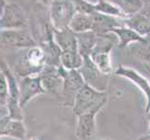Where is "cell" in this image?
I'll use <instances>...</instances> for the list:
<instances>
[{
	"mask_svg": "<svg viewBox=\"0 0 150 140\" xmlns=\"http://www.w3.org/2000/svg\"><path fill=\"white\" fill-rule=\"evenodd\" d=\"M45 63L44 51L39 45L25 49H17L13 62V72L19 78L40 75Z\"/></svg>",
	"mask_w": 150,
	"mask_h": 140,
	"instance_id": "6da1fadb",
	"label": "cell"
},
{
	"mask_svg": "<svg viewBox=\"0 0 150 140\" xmlns=\"http://www.w3.org/2000/svg\"><path fill=\"white\" fill-rule=\"evenodd\" d=\"M107 102V93L96 90L88 84L80 89L76 93L72 106V111L74 115L79 116L88 112H98Z\"/></svg>",
	"mask_w": 150,
	"mask_h": 140,
	"instance_id": "7a4b0ae2",
	"label": "cell"
},
{
	"mask_svg": "<svg viewBox=\"0 0 150 140\" xmlns=\"http://www.w3.org/2000/svg\"><path fill=\"white\" fill-rule=\"evenodd\" d=\"M0 71L6 75L8 83L9 96L7 105L8 115L12 119L23 120V108L19 103L20 92H19V80L17 79V75L13 72L11 67L8 64L1 54H0Z\"/></svg>",
	"mask_w": 150,
	"mask_h": 140,
	"instance_id": "3957f363",
	"label": "cell"
},
{
	"mask_svg": "<svg viewBox=\"0 0 150 140\" xmlns=\"http://www.w3.org/2000/svg\"><path fill=\"white\" fill-rule=\"evenodd\" d=\"M59 72L63 78L62 92H61L59 102L62 106L72 107L76 93L86 84V82L79 69L68 70L60 65Z\"/></svg>",
	"mask_w": 150,
	"mask_h": 140,
	"instance_id": "277c9868",
	"label": "cell"
},
{
	"mask_svg": "<svg viewBox=\"0 0 150 140\" xmlns=\"http://www.w3.org/2000/svg\"><path fill=\"white\" fill-rule=\"evenodd\" d=\"M76 12L72 0H51L49 4V21L54 29L69 28Z\"/></svg>",
	"mask_w": 150,
	"mask_h": 140,
	"instance_id": "5b68a950",
	"label": "cell"
},
{
	"mask_svg": "<svg viewBox=\"0 0 150 140\" xmlns=\"http://www.w3.org/2000/svg\"><path fill=\"white\" fill-rule=\"evenodd\" d=\"M0 45L12 49H25L38 45L27 28L0 30Z\"/></svg>",
	"mask_w": 150,
	"mask_h": 140,
	"instance_id": "8992f818",
	"label": "cell"
},
{
	"mask_svg": "<svg viewBox=\"0 0 150 140\" xmlns=\"http://www.w3.org/2000/svg\"><path fill=\"white\" fill-rule=\"evenodd\" d=\"M27 27L28 19L23 8L16 3H8L0 14V30Z\"/></svg>",
	"mask_w": 150,
	"mask_h": 140,
	"instance_id": "52a82bcc",
	"label": "cell"
},
{
	"mask_svg": "<svg viewBox=\"0 0 150 140\" xmlns=\"http://www.w3.org/2000/svg\"><path fill=\"white\" fill-rule=\"evenodd\" d=\"M79 71L86 84L95 88L96 90L105 92L109 82V75L101 72L90 57L83 58V63Z\"/></svg>",
	"mask_w": 150,
	"mask_h": 140,
	"instance_id": "ba28073f",
	"label": "cell"
},
{
	"mask_svg": "<svg viewBox=\"0 0 150 140\" xmlns=\"http://www.w3.org/2000/svg\"><path fill=\"white\" fill-rule=\"evenodd\" d=\"M19 92H20L19 103H20V106L22 108H23L35 97L46 93L43 86H42L40 75L20 78Z\"/></svg>",
	"mask_w": 150,
	"mask_h": 140,
	"instance_id": "9c48e42d",
	"label": "cell"
},
{
	"mask_svg": "<svg viewBox=\"0 0 150 140\" xmlns=\"http://www.w3.org/2000/svg\"><path fill=\"white\" fill-rule=\"evenodd\" d=\"M40 80L46 93L60 99L63 87V78L59 72V66L45 64L40 73Z\"/></svg>",
	"mask_w": 150,
	"mask_h": 140,
	"instance_id": "30bf717a",
	"label": "cell"
},
{
	"mask_svg": "<svg viewBox=\"0 0 150 140\" xmlns=\"http://www.w3.org/2000/svg\"><path fill=\"white\" fill-rule=\"evenodd\" d=\"M115 74L118 77L129 79L140 89V91L144 94L145 100H146L145 112H147L150 108V81L147 78H145L142 74H140L137 70L131 67L124 66V65H119L115 69Z\"/></svg>",
	"mask_w": 150,
	"mask_h": 140,
	"instance_id": "8fae6325",
	"label": "cell"
},
{
	"mask_svg": "<svg viewBox=\"0 0 150 140\" xmlns=\"http://www.w3.org/2000/svg\"><path fill=\"white\" fill-rule=\"evenodd\" d=\"M90 15L93 21L92 31L97 36L106 35L108 33H111L112 28L125 25L124 19L118 17L106 15L98 11H93Z\"/></svg>",
	"mask_w": 150,
	"mask_h": 140,
	"instance_id": "7c38bea8",
	"label": "cell"
},
{
	"mask_svg": "<svg viewBox=\"0 0 150 140\" xmlns=\"http://www.w3.org/2000/svg\"><path fill=\"white\" fill-rule=\"evenodd\" d=\"M11 137L25 140L26 137V127L23 120H16L6 115L0 118V137Z\"/></svg>",
	"mask_w": 150,
	"mask_h": 140,
	"instance_id": "4fadbf2b",
	"label": "cell"
},
{
	"mask_svg": "<svg viewBox=\"0 0 150 140\" xmlns=\"http://www.w3.org/2000/svg\"><path fill=\"white\" fill-rule=\"evenodd\" d=\"M97 112H88L77 116V125L75 128V136L79 140H90L96 133Z\"/></svg>",
	"mask_w": 150,
	"mask_h": 140,
	"instance_id": "5bb4252c",
	"label": "cell"
},
{
	"mask_svg": "<svg viewBox=\"0 0 150 140\" xmlns=\"http://www.w3.org/2000/svg\"><path fill=\"white\" fill-rule=\"evenodd\" d=\"M111 33H114L116 36L117 40H118V48H126L131 43H139V42H144L145 37L140 36L137 32H135L131 28L123 25L119 27L112 28Z\"/></svg>",
	"mask_w": 150,
	"mask_h": 140,
	"instance_id": "9a60e30c",
	"label": "cell"
},
{
	"mask_svg": "<svg viewBox=\"0 0 150 140\" xmlns=\"http://www.w3.org/2000/svg\"><path fill=\"white\" fill-rule=\"evenodd\" d=\"M54 40L60 50H78L76 34L69 28H65L62 30H56L53 28Z\"/></svg>",
	"mask_w": 150,
	"mask_h": 140,
	"instance_id": "2e32d148",
	"label": "cell"
},
{
	"mask_svg": "<svg viewBox=\"0 0 150 140\" xmlns=\"http://www.w3.org/2000/svg\"><path fill=\"white\" fill-rule=\"evenodd\" d=\"M97 35L92 30L76 34L77 50L83 57H90L97 43Z\"/></svg>",
	"mask_w": 150,
	"mask_h": 140,
	"instance_id": "e0dca14e",
	"label": "cell"
},
{
	"mask_svg": "<svg viewBox=\"0 0 150 140\" xmlns=\"http://www.w3.org/2000/svg\"><path fill=\"white\" fill-rule=\"evenodd\" d=\"M40 46L44 51L46 64L60 66V55L62 50L54 42V36H52L48 38H46L42 43H40Z\"/></svg>",
	"mask_w": 150,
	"mask_h": 140,
	"instance_id": "ac0fdd59",
	"label": "cell"
},
{
	"mask_svg": "<svg viewBox=\"0 0 150 140\" xmlns=\"http://www.w3.org/2000/svg\"><path fill=\"white\" fill-rule=\"evenodd\" d=\"M125 25L137 32L140 36H146L150 34V22L142 12L124 19Z\"/></svg>",
	"mask_w": 150,
	"mask_h": 140,
	"instance_id": "d6986e66",
	"label": "cell"
},
{
	"mask_svg": "<svg viewBox=\"0 0 150 140\" xmlns=\"http://www.w3.org/2000/svg\"><path fill=\"white\" fill-rule=\"evenodd\" d=\"M90 58L98 67V69L104 74L110 76L114 71L111 59V51L94 50L90 55Z\"/></svg>",
	"mask_w": 150,
	"mask_h": 140,
	"instance_id": "ffe728a7",
	"label": "cell"
},
{
	"mask_svg": "<svg viewBox=\"0 0 150 140\" xmlns=\"http://www.w3.org/2000/svg\"><path fill=\"white\" fill-rule=\"evenodd\" d=\"M88 1L95 3L97 0H88ZM108 1L118 8L127 18L140 12L144 5L143 0H108Z\"/></svg>",
	"mask_w": 150,
	"mask_h": 140,
	"instance_id": "44dd1931",
	"label": "cell"
},
{
	"mask_svg": "<svg viewBox=\"0 0 150 140\" xmlns=\"http://www.w3.org/2000/svg\"><path fill=\"white\" fill-rule=\"evenodd\" d=\"M92 26L93 21L90 14L75 12L71 21L69 22V28L75 34H78V33L92 30Z\"/></svg>",
	"mask_w": 150,
	"mask_h": 140,
	"instance_id": "7402d4cb",
	"label": "cell"
},
{
	"mask_svg": "<svg viewBox=\"0 0 150 140\" xmlns=\"http://www.w3.org/2000/svg\"><path fill=\"white\" fill-rule=\"evenodd\" d=\"M83 63V57L78 50H64L60 55V65L65 69H80Z\"/></svg>",
	"mask_w": 150,
	"mask_h": 140,
	"instance_id": "603a6c76",
	"label": "cell"
},
{
	"mask_svg": "<svg viewBox=\"0 0 150 140\" xmlns=\"http://www.w3.org/2000/svg\"><path fill=\"white\" fill-rule=\"evenodd\" d=\"M94 9H95V11L106 14V15L118 17L121 19L127 18L125 14L118 8L115 7L114 4H112L108 0H97L94 3Z\"/></svg>",
	"mask_w": 150,
	"mask_h": 140,
	"instance_id": "cb8c5ba5",
	"label": "cell"
},
{
	"mask_svg": "<svg viewBox=\"0 0 150 140\" xmlns=\"http://www.w3.org/2000/svg\"><path fill=\"white\" fill-rule=\"evenodd\" d=\"M8 96L9 91L7 77L2 71H0V106L7 107Z\"/></svg>",
	"mask_w": 150,
	"mask_h": 140,
	"instance_id": "d4e9b609",
	"label": "cell"
},
{
	"mask_svg": "<svg viewBox=\"0 0 150 140\" xmlns=\"http://www.w3.org/2000/svg\"><path fill=\"white\" fill-rule=\"evenodd\" d=\"M76 12H82L86 14H91L94 9V3L89 2L88 0H72Z\"/></svg>",
	"mask_w": 150,
	"mask_h": 140,
	"instance_id": "484cf974",
	"label": "cell"
},
{
	"mask_svg": "<svg viewBox=\"0 0 150 140\" xmlns=\"http://www.w3.org/2000/svg\"><path fill=\"white\" fill-rule=\"evenodd\" d=\"M144 15L148 19V21L150 22V2L146 5V6H144V8H142V10H141Z\"/></svg>",
	"mask_w": 150,
	"mask_h": 140,
	"instance_id": "4316f807",
	"label": "cell"
},
{
	"mask_svg": "<svg viewBox=\"0 0 150 140\" xmlns=\"http://www.w3.org/2000/svg\"><path fill=\"white\" fill-rule=\"evenodd\" d=\"M8 115V109L6 106H0V118H2V117Z\"/></svg>",
	"mask_w": 150,
	"mask_h": 140,
	"instance_id": "83f0119b",
	"label": "cell"
},
{
	"mask_svg": "<svg viewBox=\"0 0 150 140\" xmlns=\"http://www.w3.org/2000/svg\"><path fill=\"white\" fill-rule=\"evenodd\" d=\"M7 4H8V3H7L6 0H0V14L2 13L3 9H4L5 7H6V5H7Z\"/></svg>",
	"mask_w": 150,
	"mask_h": 140,
	"instance_id": "f1b7e54d",
	"label": "cell"
},
{
	"mask_svg": "<svg viewBox=\"0 0 150 140\" xmlns=\"http://www.w3.org/2000/svg\"><path fill=\"white\" fill-rule=\"evenodd\" d=\"M138 140H150V134H147L146 135H143Z\"/></svg>",
	"mask_w": 150,
	"mask_h": 140,
	"instance_id": "f546056e",
	"label": "cell"
},
{
	"mask_svg": "<svg viewBox=\"0 0 150 140\" xmlns=\"http://www.w3.org/2000/svg\"><path fill=\"white\" fill-rule=\"evenodd\" d=\"M146 114H147V119L150 120V108H149V110L146 112Z\"/></svg>",
	"mask_w": 150,
	"mask_h": 140,
	"instance_id": "4dcf8cb0",
	"label": "cell"
},
{
	"mask_svg": "<svg viewBox=\"0 0 150 140\" xmlns=\"http://www.w3.org/2000/svg\"><path fill=\"white\" fill-rule=\"evenodd\" d=\"M98 140H112L110 138H105V139H98Z\"/></svg>",
	"mask_w": 150,
	"mask_h": 140,
	"instance_id": "1f68e13d",
	"label": "cell"
},
{
	"mask_svg": "<svg viewBox=\"0 0 150 140\" xmlns=\"http://www.w3.org/2000/svg\"><path fill=\"white\" fill-rule=\"evenodd\" d=\"M148 134H150V124H149V129H148Z\"/></svg>",
	"mask_w": 150,
	"mask_h": 140,
	"instance_id": "d6a6232c",
	"label": "cell"
},
{
	"mask_svg": "<svg viewBox=\"0 0 150 140\" xmlns=\"http://www.w3.org/2000/svg\"><path fill=\"white\" fill-rule=\"evenodd\" d=\"M148 62H149V64H150V60H149V61H148Z\"/></svg>",
	"mask_w": 150,
	"mask_h": 140,
	"instance_id": "836d02e7",
	"label": "cell"
},
{
	"mask_svg": "<svg viewBox=\"0 0 150 140\" xmlns=\"http://www.w3.org/2000/svg\"><path fill=\"white\" fill-rule=\"evenodd\" d=\"M48 1H51V0H48Z\"/></svg>",
	"mask_w": 150,
	"mask_h": 140,
	"instance_id": "e575fe53",
	"label": "cell"
},
{
	"mask_svg": "<svg viewBox=\"0 0 150 140\" xmlns=\"http://www.w3.org/2000/svg\"></svg>",
	"mask_w": 150,
	"mask_h": 140,
	"instance_id": "d590c367",
	"label": "cell"
}]
</instances>
